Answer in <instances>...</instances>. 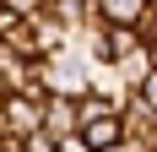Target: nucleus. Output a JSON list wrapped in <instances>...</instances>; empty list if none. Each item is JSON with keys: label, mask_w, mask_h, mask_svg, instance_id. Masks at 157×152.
<instances>
[{"label": "nucleus", "mask_w": 157, "mask_h": 152, "mask_svg": "<svg viewBox=\"0 0 157 152\" xmlns=\"http://www.w3.org/2000/svg\"><path fill=\"white\" fill-rule=\"evenodd\" d=\"M44 130H49L54 141L81 136V98H60V92H49V98H44Z\"/></svg>", "instance_id": "3"}, {"label": "nucleus", "mask_w": 157, "mask_h": 152, "mask_svg": "<svg viewBox=\"0 0 157 152\" xmlns=\"http://www.w3.org/2000/svg\"><path fill=\"white\" fill-rule=\"evenodd\" d=\"M152 71H157V44H152Z\"/></svg>", "instance_id": "14"}, {"label": "nucleus", "mask_w": 157, "mask_h": 152, "mask_svg": "<svg viewBox=\"0 0 157 152\" xmlns=\"http://www.w3.org/2000/svg\"><path fill=\"white\" fill-rule=\"evenodd\" d=\"M60 152H92V147H87V136H65V141H60Z\"/></svg>", "instance_id": "11"}, {"label": "nucleus", "mask_w": 157, "mask_h": 152, "mask_svg": "<svg viewBox=\"0 0 157 152\" xmlns=\"http://www.w3.org/2000/svg\"><path fill=\"white\" fill-rule=\"evenodd\" d=\"M136 98H141V103H146V109H152V114H157V71L146 76L141 87H136Z\"/></svg>", "instance_id": "10"}, {"label": "nucleus", "mask_w": 157, "mask_h": 152, "mask_svg": "<svg viewBox=\"0 0 157 152\" xmlns=\"http://www.w3.org/2000/svg\"><path fill=\"white\" fill-rule=\"evenodd\" d=\"M81 136H87L92 152H103V147H114V141H125V125L119 120H92V125H81Z\"/></svg>", "instance_id": "7"}, {"label": "nucleus", "mask_w": 157, "mask_h": 152, "mask_svg": "<svg viewBox=\"0 0 157 152\" xmlns=\"http://www.w3.org/2000/svg\"><path fill=\"white\" fill-rule=\"evenodd\" d=\"M92 120H119V114H114L98 92H87V98H81V125H92Z\"/></svg>", "instance_id": "8"}, {"label": "nucleus", "mask_w": 157, "mask_h": 152, "mask_svg": "<svg viewBox=\"0 0 157 152\" xmlns=\"http://www.w3.org/2000/svg\"><path fill=\"white\" fill-rule=\"evenodd\" d=\"M98 11L109 27H141L152 16V0H98Z\"/></svg>", "instance_id": "5"}, {"label": "nucleus", "mask_w": 157, "mask_h": 152, "mask_svg": "<svg viewBox=\"0 0 157 152\" xmlns=\"http://www.w3.org/2000/svg\"><path fill=\"white\" fill-rule=\"evenodd\" d=\"M114 76H119V82H125V87L130 92H136V87H141V82H146V76H152V49H130V54H119V60H114Z\"/></svg>", "instance_id": "6"}, {"label": "nucleus", "mask_w": 157, "mask_h": 152, "mask_svg": "<svg viewBox=\"0 0 157 152\" xmlns=\"http://www.w3.org/2000/svg\"><path fill=\"white\" fill-rule=\"evenodd\" d=\"M0 152H22V147H16V141H0Z\"/></svg>", "instance_id": "13"}, {"label": "nucleus", "mask_w": 157, "mask_h": 152, "mask_svg": "<svg viewBox=\"0 0 157 152\" xmlns=\"http://www.w3.org/2000/svg\"><path fill=\"white\" fill-rule=\"evenodd\" d=\"M0 98H6V92H0Z\"/></svg>", "instance_id": "16"}, {"label": "nucleus", "mask_w": 157, "mask_h": 152, "mask_svg": "<svg viewBox=\"0 0 157 152\" xmlns=\"http://www.w3.org/2000/svg\"><path fill=\"white\" fill-rule=\"evenodd\" d=\"M119 125H125V141L136 152H157V114L141 103V98H130V109L119 114Z\"/></svg>", "instance_id": "4"}, {"label": "nucleus", "mask_w": 157, "mask_h": 152, "mask_svg": "<svg viewBox=\"0 0 157 152\" xmlns=\"http://www.w3.org/2000/svg\"><path fill=\"white\" fill-rule=\"evenodd\" d=\"M16 147H22V152H60V141L49 136V130H33V136H22Z\"/></svg>", "instance_id": "9"}, {"label": "nucleus", "mask_w": 157, "mask_h": 152, "mask_svg": "<svg viewBox=\"0 0 157 152\" xmlns=\"http://www.w3.org/2000/svg\"><path fill=\"white\" fill-rule=\"evenodd\" d=\"M103 152H136V147H130V141H114V147H103Z\"/></svg>", "instance_id": "12"}, {"label": "nucleus", "mask_w": 157, "mask_h": 152, "mask_svg": "<svg viewBox=\"0 0 157 152\" xmlns=\"http://www.w3.org/2000/svg\"><path fill=\"white\" fill-rule=\"evenodd\" d=\"M152 11H157V0H152Z\"/></svg>", "instance_id": "15"}, {"label": "nucleus", "mask_w": 157, "mask_h": 152, "mask_svg": "<svg viewBox=\"0 0 157 152\" xmlns=\"http://www.w3.org/2000/svg\"><path fill=\"white\" fill-rule=\"evenodd\" d=\"M44 98L49 92H6V130H11V141L44 130Z\"/></svg>", "instance_id": "2"}, {"label": "nucleus", "mask_w": 157, "mask_h": 152, "mask_svg": "<svg viewBox=\"0 0 157 152\" xmlns=\"http://www.w3.org/2000/svg\"><path fill=\"white\" fill-rule=\"evenodd\" d=\"M44 87L60 92V98H87L92 92V60L81 54V44H71V49L44 60Z\"/></svg>", "instance_id": "1"}]
</instances>
